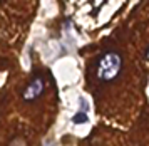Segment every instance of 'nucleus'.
I'll list each match as a JSON object with an SVG mask.
<instances>
[{"instance_id": "4", "label": "nucleus", "mask_w": 149, "mask_h": 146, "mask_svg": "<svg viewBox=\"0 0 149 146\" xmlns=\"http://www.w3.org/2000/svg\"><path fill=\"white\" fill-rule=\"evenodd\" d=\"M8 146H27V141L24 140L22 136H17L15 140L10 141V145H8Z\"/></svg>"}, {"instance_id": "6", "label": "nucleus", "mask_w": 149, "mask_h": 146, "mask_svg": "<svg viewBox=\"0 0 149 146\" xmlns=\"http://www.w3.org/2000/svg\"><path fill=\"white\" fill-rule=\"evenodd\" d=\"M47 146H52V145H50V143H49V145H47Z\"/></svg>"}, {"instance_id": "1", "label": "nucleus", "mask_w": 149, "mask_h": 146, "mask_svg": "<svg viewBox=\"0 0 149 146\" xmlns=\"http://www.w3.org/2000/svg\"><path fill=\"white\" fill-rule=\"evenodd\" d=\"M124 57L119 51L111 49L99 55L94 67V77L99 84H111L122 74Z\"/></svg>"}, {"instance_id": "3", "label": "nucleus", "mask_w": 149, "mask_h": 146, "mask_svg": "<svg viewBox=\"0 0 149 146\" xmlns=\"http://www.w3.org/2000/svg\"><path fill=\"white\" fill-rule=\"evenodd\" d=\"M86 121H87V114L86 113H77L74 116V118H72V123H74V124H81V123H86Z\"/></svg>"}, {"instance_id": "5", "label": "nucleus", "mask_w": 149, "mask_h": 146, "mask_svg": "<svg viewBox=\"0 0 149 146\" xmlns=\"http://www.w3.org/2000/svg\"><path fill=\"white\" fill-rule=\"evenodd\" d=\"M146 60H148V64H149V49L146 51Z\"/></svg>"}, {"instance_id": "2", "label": "nucleus", "mask_w": 149, "mask_h": 146, "mask_svg": "<svg viewBox=\"0 0 149 146\" xmlns=\"http://www.w3.org/2000/svg\"><path fill=\"white\" fill-rule=\"evenodd\" d=\"M45 91V77L42 76V74H37L34 76L30 82H29L25 89H24V93H22V98L24 101H27V102H32V101H37L40 98L42 94Z\"/></svg>"}]
</instances>
